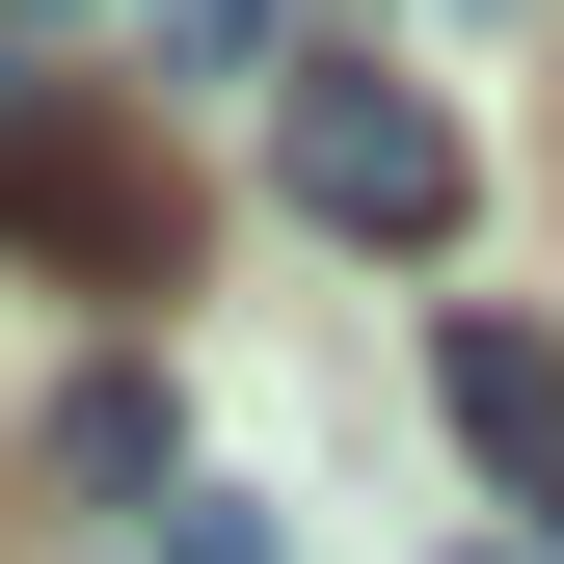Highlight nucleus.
I'll use <instances>...</instances> for the list:
<instances>
[{"label": "nucleus", "instance_id": "2", "mask_svg": "<svg viewBox=\"0 0 564 564\" xmlns=\"http://www.w3.org/2000/svg\"><path fill=\"white\" fill-rule=\"evenodd\" d=\"M0 216H28V242H108V269H162V188H134L108 134H0Z\"/></svg>", "mask_w": 564, "mask_h": 564}, {"label": "nucleus", "instance_id": "6", "mask_svg": "<svg viewBox=\"0 0 564 564\" xmlns=\"http://www.w3.org/2000/svg\"><path fill=\"white\" fill-rule=\"evenodd\" d=\"M0 28H82V0H0Z\"/></svg>", "mask_w": 564, "mask_h": 564}, {"label": "nucleus", "instance_id": "5", "mask_svg": "<svg viewBox=\"0 0 564 564\" xmlns=\"http://www.w3.org/2000/svg\"><path fill=\"white\" fill-rule=\"evenodd\" d=\"M162 564H269V511H216V484H188V511H162Z\"/></svg>", "mask_w": 564, "mask_h": 564}, {"label": "nucleus", "instance_id": "4", "mask_svg": "<svg viewBox=\"0 0 564 564\" xmlns=\"http://www.w3.org/2000/svg\"><path fill=\"white\" fill-rule=\"evenodd\" d=\"M54 484H162V377H82V403H54ZM162 511H188V484H162Z\"/></svg>", "mask_w": 564, "mask_h": 564}, {"label": "nucleus", "instance_id": "3", "mask_svg": "<svg viewBox=\"0 0 564 564\" xmlns=\"http://www.w3.org/2000/svg\"><path fill=\"white\" fill-rule=\"evenodd\" d=\"M431 403H457L511 484H564V349H538V323H457V349H431Z\"/></svg>", "mask_w": 564, "mask_h": 564}, {"label": "nucleus", "instance_id": "1", "mask_svg": "<svg viewBox=\"0 0 564 564\" xmlns=\"http://www.w3.org/2000/svg\"><path fill=\"white\" fill-rule=\"evenodd\" d=\"M269 188L323 242H457V108L377 82V54H323V82H269Z\"/></svg>", "mask_w": 564, "mask_h": 564}]
</instances>
